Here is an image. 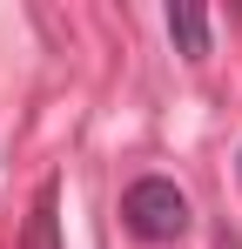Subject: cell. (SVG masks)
Returning <instances> with one entry per match:
<instances>
[{"label":"cell","instance_id":"1","mask_svg":"<svg viewBox=\"0 0 242 249\" xmlns=\"http://www.w3.org/2000/svg\"><path fill=\"white\" fill-rule=\"evenodd\" d=\"M121 222H128V236H141V243H182V236H189V196H182L168 175H141V182H128V196H121Z\"/></svg>","mask_w":242,"mask_h":249},{"label":"cell","instance_id":"2","mask_svg":"<svg viewBox=\"0 0 242 249\" xmlns=\"http://www.w3.org/2000/svg\"><path fill=\"white\" fill-rule=\"evenodd\" d=\"M61 189L54 182H40V196H34V209H27V229H20V249H61Z\"/></svg>","mask_w":242,"mask_h":249},{"label":"cell","instance_id":"3","mask_svg":"<svg viewBox=\"0 0 242 249\" xmlns=\"http://www.w3.org/2000/svg\"><path fill=\"white\" fill-rule=\"evenodd\" d=\"M168 41L182 47L189 61H202L208 54V14L202 7H168Z\"/></svg>","mask_w":242,"mask_h":249}]
</instances>
